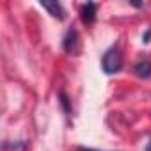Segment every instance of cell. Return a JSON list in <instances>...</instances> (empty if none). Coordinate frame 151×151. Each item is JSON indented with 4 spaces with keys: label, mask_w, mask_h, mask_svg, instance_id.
Segmentation results:
<instances>
[{
    "label": "cell",
    "mask_w": 151,
    "mask_h": 151,
    "mask_svg": "<svg viewBox=\"0 0 151 151\" xmlns=\"http://www.w3.org/2000/svg\"><path fill=\"white\" fill-rule=\"evenodd\" d=\"M101 66H103V71L109 73V75L117 73V71L123 68V57H121V52H119L117 46H110V48L103 53Z\"/></svg>",
    "instance_id": "obj_1"
},
{
    "label": "cell",
    "mask_w": 151,
    "mask_h": 151,
    "mask_svg": "<svg viewBox=\"0 0 151 151\" xmlns=\"http://www.w3.org/2000/svg\"><path fill=\"white\" fill-rule=\"evenodd\" d=\"M77 45H78V32L75 29H69L62 39V48H64V52L73 53V52H77Z\"/></svg>",
    "instance_id": "obj_2"
},
{
    "label": "cell",
    "mask_w": 151,
    "mask_h": 151,
    "mask_svg": "<svg viewBox=\"0 0 151 151\" xmlns=\"http://www.w3.org/2000/svg\"><path fill=\"white\" fill-rule=\"evenodd\" d=\"M96 13H98V6L94 4V2H87L84 7H82V11H80V18H82V22L84 23H93L94 20H96Z\"/></svg>",
    "instance_id": "obj_3"
},
{
    "label": "cell",
    "mask_w": 151,
    "mask_h": 151,
    "mask_svg": "<svg viewBox=\"0 0 151 151\" xmlns=\"http://www.w3.org/2000/svg\"><path fill=\"white\" fill-rule=\"evenodd\" d=\"M41 6H43L53 18H57V20H64V18H66L64 7H62L59 2H55V0H53V2H46V0H45V2H41Z\"/></svg>",
    "instance_id": "obj_4"
},
{
    "label": "cell",
    "mask_w": 151,
    "mask_h": 151,
    "mask_svg": "<svg viewBox=\"0 0 151 151\" xmlns=\"http://www.w3.org/2000/svg\"><path fill=\"white\" fill-rule=\"evenodd\" d=\"M133 71H135L137 77H140V78H149L151 77V60H147V59L139 60L133 66Z\"/></svg>",
    "instance_id": "obj_5"
},
{
    "label": "cell",
    "mask_w": 151,
    "mask_h": 151,
    "mask_svg": "<svg viewBox=\"0 0 151 151\" xmlns=\"http://www.w3.org/2000/svg\"><path fill=\"white\" fill-rule=\"evenodd\" d=\"M4 151H29L27 140H6L2 146Z\"/></svg>",
    "instance_id": "obj_6"
},
{
    "label": "cell",
    "mask_w": 151,
    "mask_h": 151,
    "mask_svg": "<svg viewBox=\"0 0 151 151\" xmlns=\"http://www.w3.org/2000/svg\"><path fill=\"white\" fill-rule=\"evenodd\" d=\"M59 101H60V105H62V109H64V112L66 114H71V101H69V98L66 96V93H60L59 94Z\"/></svg>",
    "instance_id": "obj_7"
},
{
    "label": "cell",
    "mask_w": 151,
    "mask_h": 151,
    "mask_svg": "<svg viewBox=\"0 0 151 151\" xmlns=\"http://www.w3.org/2000/svg\"><path fill=\"white\" fill-rule=\"evenodd\" d=\"M77 151H96V149H91V147H78Z\"/></svg>",
    "instance_id": "obj_8"
},
{
    "label": "cell",
    "mask_w": 151,
    "mask_h": 151,
    "mask_svg": "<svg viewBox=\"0 0 151 151\" xmlns=\"http://www.w3.org/2000/svg\"><path fill=\"white\" fill-rule=\"evenodd\" d=\"M146 151H151V140L147 142V146H146Z\"/></svg>",
    "instance_id": "obj_9"
}]
</instances>
